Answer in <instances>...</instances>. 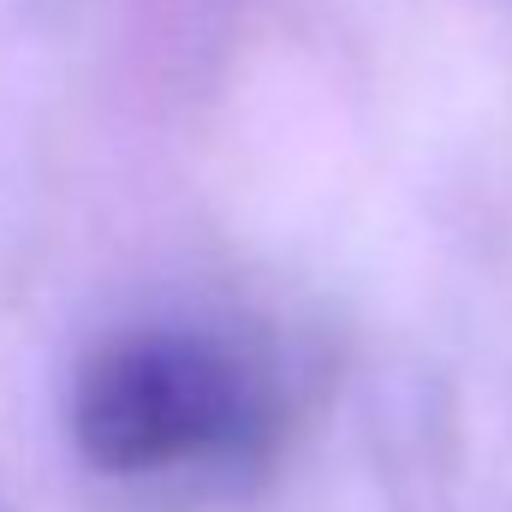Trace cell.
<instances>
[{
    "label": "cell",
    "mask_w": 512,
    "mask_h": 512,
    "mask_svg": "<svg viewBox=\"0 0 512 512\" xmlns=\"http://www.w3.org/2000/svg\"><path fill=\"white\" fill-rule=\"evenodd\" d=\"M268 429V387L251 364L185 328L108 340L72 387V441L108 477H167L251 453Z\"/></svg>",
    "instance_id": "cell-1"
}]
</instances>
